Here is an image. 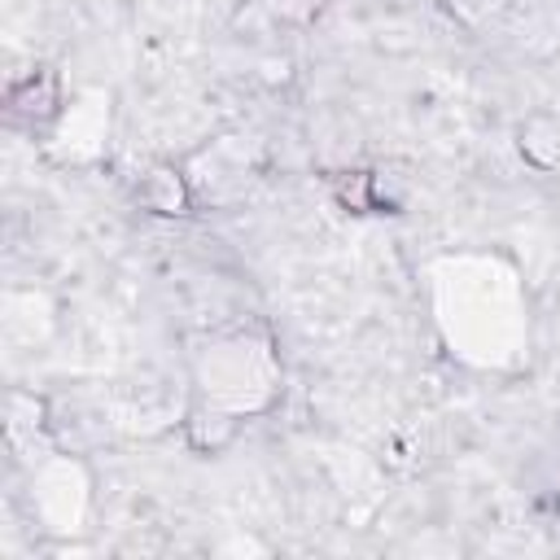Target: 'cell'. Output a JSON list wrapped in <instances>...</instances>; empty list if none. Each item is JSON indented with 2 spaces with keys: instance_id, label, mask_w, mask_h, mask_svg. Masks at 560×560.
Listing matches in <instances>:
<instances>
[{
  "instance_id": "6da1fadb",
  "label": "cell",
  "mask_w": 560,
  "mask_h": 560,
  "mask_svg": "<svg viewBox=\"0 0 560 560\" xmlns=\"http://www.w3.org/2000/svg\"><path fill=\"white\" fill-rule=\"evenodd\" d=\"M52 101H57V88H52V74H39V79H26V83H18V88L9 92V118L18 122L22 114H35V109H44V114H52Z\"/></svg>"
}]
</instances>
